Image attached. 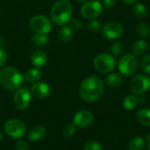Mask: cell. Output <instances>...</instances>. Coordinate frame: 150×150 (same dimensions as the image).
Instances as JSON below:
<instances>
[{
  "mask_svg": "<svg viewBox=\"0 0 150 150\" xmlns=\"http://www.w3.org/2000/svg\"><path fill=\"white\" fill-rule=\"evenodd\" d=\"M30 28L35 33L47 34L52 29L50 19L45 15H35L30 20Z\"/></svg>",
  "mask_w": 150,
  "mask_h": 150,
  "instance_id": "obj_7",
  "label": "cell"
},
{
  "mask_svg": "<svg viewBox=\"0 0 150 150\" xmlns=\"http://www.w3.org/2000/svg\"><path fill=\"white\" fill-rule=\"evenodd\" d=\"M138 60L133 54H126L121 56L118 62V68L121 75L131 76L134 75L138 69Z\"/></svg>",
  "mask_w": 150,
  "mask_h": 150,
  "instance_id": "obj_5",
  "label": "cell"
},
{
  "mask_svg": "<svg viewBox=\"0 0 150 150\" xmlns=\"http://www.w3.org/2000/svg\"><path fill=\"white\" fill-rule=\"evenodd\" d=\"M148 49V44L144 40H137L132 45L133 54L137 56H142Z\"/></svg>",
  "mask_w": 150,
  "mask_h": 150,
  "instance_id": "obj_17",
  "label": "cell"
},
{
  "mask_svg": "<svg viewBox=\"0 0 150 150\" xmlns=\"http://www.w3.org/2000/svg\"><path fill=\"white\" fill-rule=\"evenodd\" d=\"M136 32L139 36H141L142 38H147V37H149L150 33L149 25L147 23L142 22L136 26Z\"/></svg>",
  "mask_w": 150,
  "mask_h": 150,
  "instance_id": "obj_26",
  "label": "cell"
},
{
  "mask_svg": "<svg viewBox=\"0 0 150 150\" xmlns=\"http://www.w3.org/2000/svg\"><path fill=\"white\" fill-rule=\"evenodd\" d=\"M42 76H43V73L39 69L34 68L25 72L24 76V79H25L27 82L30 83H37L42 78Z\"/></svg>",
  "mask_w": 150,
  "mask_h": 150,
  "instance_id": "obj_19",
  "label": "cell"
},
{
  "mask_svg": "<svg viewBox=\"0 0 150 150\" xmlns=\"http://www.w3.org/2000/svg\"><path fill=\"white\" fill-rule=\"evenodd\" d=\"M87 28L90 32H91L93 33H97L102 31L103 26L98 20L91 19V21H89V23L87 24Z\"/></svg>",
  "mask_w": 150,
  "mask_h": 150,
  "instance_id": "obj_27",
  "label": "cell"
},
{
  "mask_svg": "<svg viewBox=\"0 0 150 150\" xmlns=\"http://www.w3.org/2000/svg\"><path fill=\"white\" fill-rule=\"evenodd\" d=\"M24 82L23 75L15 68L5 67L0 70V83L8 90L18 89Z\"/></svg>",
  "mask_w": 150,
  "mask_h": 150,
  "instance_id": "obj_3",
  "label": "cell"
},
{
  "mask_svg": "<svg viewBox=\"0 0 150 150\" xmlns=\"http://www.w3.org/2000/svg\"><path fill=\"white\" fill-rule=\"evenodd\" d=\"M32 43L33 46L35 47H43L46 46L49 40L48 36L47 34H43V33H34L32 36Z\"/></svg>",
  "mask_w": 150,
  "mask_h": 150,
  "instance_id": "obj_22",
  "label": "cell"
},
{
  "mask_svg": "<svg viewBox=\"0 0 150 150\" xmlns=\"http://www.w3.org/2000/svg\"><path fill=\"white\" fill-rule=\"evenodd\" d=\"M119 3V0H104V5L107 8H112Z\"/></svg>",
  "mask_w": 150,
  "mask_h": 150,
  "instance_id": "obj_34",
  "label": "cell"
},
{
  "mask_svg": "<svg viewBox=\"0 0 150 150\" xmlns=\"http://www.w3.org/2000/svg\"><path fill=\"white\" fill-rule=\"evenodd\" d=\"M69 27L74 31H78V30H80L81 28H82V22H81V20L80 19H78V18H72V19H70L69 20Z\"/></svg>",
  "mask_w": 150,
  "mask_h": 150,
  "instance_id": "obj_31",
  "label": "cell"
},
{
  "mask_svg": "<svg viewBox=\"0 0 150 150\" xmlns=\"http://www.w3.org/2000/svg\"><path fill=\"white\" fill-rule=\"evenodd\" d=\"M47 129L44 127L41 126H37L33 128H31L28 131L27 136L28 139L32 142H38L42 139H44L47 135Z\"/></svg>",
  "mask_w": 150,
  "mask_h": 150,
  "instance_id": "obj_14",
  "label": "cell"
},
{
  "mask_svg": "<svg viewBox=\"0 0 150 150\" xmlns=\"http://www.w3.org/2000/svg\"><path fill=\"white\" fill-rule=\"evenodd\" d=\"M31 62L35 67H43L47 62V54L42 50H35L31 54Z\"/></svg>",
  "mask_w": 150,
  "mask_h": 150,
  "instance_id": "obj_15",
  "label": "cell"
},
{
  "mask_svg": "<svg viewBox=\"0 0 150 150\" xmlns=\"http://www.w3.org/2000/svg\"><path fill=\"white\" fill-rule=\"evenodd\" d=\"M146 142H147V148H148V150H150V134H147L146 135Z\"/></svg>",
  "mask_w": 150,
  "mask_h": 150,
  "instance_id": "obj_35",
  "label": "cell"
},
{
  "mask_svg": "<svg viewBox=\"0 0 150 150\" xmlns=\"http://www.w3.org/2000/svg\"><path fill=\"white\" fill-rule=\"evenodd\" d=\"M141 66L145 73L150 75V54H146L142 58Z\"/></svg>",
  "mask_w": 150,
  "mask_h": 150,
  "instance_id": "obj_28",
  "label": "cell"
},
{
  "mask_svg": "<svg viewBox=\"0 0 150 150\" xmlns=\"http://www.w3.org/2000/svg\"><path fill=\"white\" fill-rule=\"evenodd\" d=\"M93 121V115L87 110H81L77 112L73 118V124L81 128H85L91 125Z\"/></svg>",
  "mask_w": 150,
  "mask_h": 150,
  "instance_id": "obj_12",
  "label": "cell"
},
{
  "mask_svg": "<svg viewBox=\"0 0 150 150\" xmlns=\"http://www.w3.org/2000/svg\"><path fill=\"white\" fill-rule=\"evenodd\" d=\"M72 15L71 4L65 0L56 2L50 11V16L53 22L58 25H64L69 22Z\"/></svg>",
  "mask_w": 150,
  "mask_h": 150,
  "instance_id": "obj_2",
  "label": "cell"
},
{
  "mask_svg": "<svg viewBox=\"0 0 150 150\" xmlns=\"http://www.w3.org/2000/svg\"><path fill=\"white\" fill-rule=\"evenodd\" d=\"M4 130L11 138L21 139L26 133V126L23 121L17 119H12L4 123Z\"/></svg>",
  "mask_w": 150,
  "mask_h": 150,
  "instance_id": "obj_6",
  "label": "cell"
},
{
  "mask_svg": "<svg viewBox=\"0 0 150 150\" xmlns=\"http://www.w3.org/2000/svg\"><path fill=\"white\" fill-rule=\"evenodd\" d=\"M137 120L138 121L146 127H150V109L144 108L141 109L137 112Z\"/></svg>",
  "mask_w": 150,
  "mask_h": 150,
  "instance_id": "obj_21",
  "label": "cell"
},
{
  "mask_svg": "<svg viewBox=\"0 0 150 150\" xmlns=\"http://www.w3.org/2000/svg\"><path fill=\"white\" fill-rule=\"evenodd\" d=\"M125 49H126V47L122 41H116L112 44V46L111 47L112 55H113L114 57L121 56L123 54V53L125 52Z\"/></svg>",
  "mask_w": 150,
  "mask_h": 150,
  "instance_id": "obj_25",
  "label": "cell"
},
{
  "mask_svg": "<svg viewBox=\"0 0 150 150\" xmlns=\"http://www.w3.org/2000/svg\"><path fill=\"white\" fill-rule=\"evenodd\" d=\"M146 140L142 136H136L130 140L127 148L129 150H142L145 147Z\"/></svg>",
  "mask_w": 150,
  "mask_h": 150,
  "instance_id": "obj_20",
  "label": "cell"
},
{
  "mask_svg": "<svg viewBox=\"0 0 150 150\" xmlns=\"http://www.w3.org/2000/svg\"><path fill=\"white\" fill-rule=\"evenodd\" d=\"M16 149L17 150H28L29 147L25 141L22 139H18V141L16 143Z\"/></svg>",
  "mask_w": 150,
  "mask_h": 150,
  "instance_id": "obj_32",
  "label": "cell"
},
{
  "mask_svg": "<svg viewBox=\"0 0 150 150\" xmlns=\"http://www.w3.org/2000/svg\"><path fill=\"white\" fill-rule=\"evenodd\" d=\"M124 33V26L118 21H111L105 24L102 28L103 36L107 40H116Z\"/></svg>",
  "mask_w": 150,
  "mask_h": 150,
  "instance_id": "obj_11",
  "label": "cell"
},
{
  "mask_svg": "<svg viewBox=\"0 0 150 150\" xmlns=\"http://www.w3.org/2000/svg\"><path fill=\"white\" fill-rule=\"evenodd\" d=\"M117 65L116 59L113 55L109 54H98L93 61V66L95 69L101 73L106 74L112 72Z\"/></svg>",
  "mask_w": 150,
  "mask_h": 150,
  "instance_id": "obj_4",
  "label": "cell"
},
{
  "mask_svg": "<svg viewBox=\"0 0 150 150\" xmlns=\"http://www.w3.org/2000/svg\"><path fill=\"white\" fill-rule=\"evenodd\" d=\"M63 135L67 138H69L73 136L76 133V126L74 124H68L63 127L62 130Z\"/></svg>",
  "mask_w": 150,
  "mask_h": 150,
  "instance_id": "obj_29",
  "label": "cell"
},
{
  "mask_svg": "<svg viewBox=\"0 0 150 150\" xmlns=\"http://www.w3.org/2000/svg\"><path fill=\"white\" fill-rule=\"evenodd\" d=\"M133 13L138 18H145L147 16V13H148V10H147L146 5L143 4H141V3L135 4L133 7Z\"/></svg>",
  "mask_w": 150,
  "mask_h": 150,
  "instance_id": "obj_24",
  "label": "cell"
},
{
  "mask_svg": "<svg viewBox=\"0 0 150 150\" xmlns=\"http://www.w3.org/2000/svg\"><path fill=\"white\" fill-rule=\"evenodd\" d=\"M138 0H122V2L126 4H134L137 2Z\"/></svg>",
  "mask_w": 150,
  "mask_h": 150,
  "instance_id": "obj_36",
  "label": "cell"
},
{
  "mask_svg": "<svg viewBox=\"0 0 150 150\" xmlns=\"http://www.w3.org/2000/svg\"><path fill=\"white\" fill-rule=\"evenodd\" d=\"M73 30L69 26H63L58 32V38L62 42H68L72 39Z\"/></svg>",
  "mask_w": 150,
  "mask_h": 150,
  "instance_id": "obj_23",
  "label": "cell"
},
{
  "mask_svg": "<svg viewBox=\"0 0 150 150\" xmlns=\"http://www.w3.org/2000/svg\"><path fill=\"white\" fill-rule=\"evenodd\" d=\"M140 99L137 96L135 95H127L122 102V105L123 107L127 110V111H132L134 110L138 105H139Z\"/></svg>",
  "mask_w": 150,
  "mask_h": 150,
  "instance_id": "obj_18",
  "label": "cell"
},
{
  "mask_svg": "<svg viewBox=\"0 0 150 150\" xmlns=\"http://www.w3.org/2000/svg\"><path fill=\"white\" fill-rule=\"evenodd\" d=\"M6 59H7L6 52L4 51V49H3L2 47H0V69L5 64Z\"/></svg>",
  "mask_w": 150,
  "mask_h": 150,
  "instance_id": "obj_33",
  "label": "cell"
},
{
  "mask_svg": "<svg viewBox=\"0 0 150 150\" xmlns=\"http://www.w3.org/2000/svg\"><path fill=\"white\" fill-rule=\"evenodd\" d=\"M83 150H103V147L98 142L91 141L84 144Z\"/></svg>",
  "mask_w": 150,
  "mask_h": 150,
  "instance_id": "obj_30",
  "label": "cell"
},
{
  "mask_svg": "<svg viewBox=\"0 0 150 150\" xmlns=\"http://www.w3.org/2000/svg\"><path fill=\"white\" fill-rule=\"evenodd\" d=\"M150 88V77L147 75L140 74L133 77L130 82V89L136 95H142Z\"/></svg>",
  "mask_w": 150,
  "mask_h": 150,
  "instance_id": "obj_9",
  "label": "cell"
},
{
  "mask_svg": "<svg viewBox=\"0 0 150 150\" xmlns=\"http://www.w3.org/2000/svg\"><path fill=\"white\" fill-rule=\"evenodd\" d=\"M31 92L26 88H19L13 96L14 106L20 111L25 110L31 103Z\"/></svg>",
  "mask_w": 150,
  "mask_h": 150,
  "instance_id": "obj_10",
  "label": "cell"
},
{
  "mask_svg": "<svg viewBox=\"0 0 150 150\" xmlns=\"http://www.w3.org/2000/svg\"><path fill=\"white\" fill-rule=\"evenodd\" d=\"M2 139H3V134H2V132L0 131V142H1V141H2Z\"/></svg>",
  "mask_w": 150,
  "mask_h": 150,
  "instance_id": "obj_38",
  "label": "cell"
},
{
  "mask_svg": "<svg viewBox=\"0 0 150 150\" xmlns=\"http://www.w3.org/2000/svg\"><path fill=\"white\" fill-rule=\"evenodd\" d=\"M31 93L37 98H46L51 93V89L46 83L37 82L31 87Z\"/></svg>",
  "mask_w": 150,
  "mask_h": 150,
  "instance_id": "obj_13",
  "label": "cell"
},
{
  "mask_svg": "<svg viewBox=\"0 0 150 150\" xmlns=\"http://www.w3.org/2000/svg\"><path fill=\"white\" fill-rule=\"evenodd\" d=\"M104 82L97 76L86 77L81 83L79 93L81 98L89 103L97 101L104 93Z\"/></svg>",
  "mask_w": 150,
  "mask_h": 150,
  "instance_id": "obj_1",
  "label": "cell"
},
{
  "mask_svg": "<svg viewBox=\"0 0 150 150\" xmlns=\"http://www.w3.org/2000/svg\"><path fill=\"white\" fill-rule=\"evenodd\" d=\"M77 2H79V3H85L87 0H76Z\"/></svg>",
  "mask_w": 150,
  "mask_h": 150,
  "instance_id": "obj_37",
  "label": "cell"
},
{
  "mask_svg": "<svg viewBox=\"0 0 150 150\" xmlns=\"http://www.w3.org/2000/svg\"><path fill=\"white\" fill-rule=\"evenodd\" d=\"M123 76L120 73H110L105 79V83L107 86L111 88H118L123 83Z\"/></svg>",
  "mask_w": 150,
  "mask_h": 150,
  "instance_id": "obj_16",
  "label": "cell"
},
{
  "mask_svg": "<svg viewBox=\"0 0 150 150\" xmlns=\"http://www.w3.org/2000/svg\"><path fill=\"white\" fill-rule=\"evenodd\" d=\"M103 12V6L100 2L96 0L86 1L81 7V14L84 18L95 19Z\"/></svg>",
  "mask_w": 150,
  "mask_h": 150,
  "instance_id": "obj_8",
  "label": "cell"
}]
</instances>
